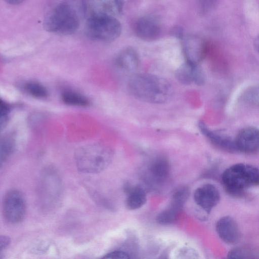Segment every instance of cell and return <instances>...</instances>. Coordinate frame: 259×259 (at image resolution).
<instances>
[{"mask_svg":"<svg viewBox=\"0 0 259 259\" xmlns=\"http://www.w3.org/2000/svg\"><path fill=\"white\" fill-rule=\"evenodd\" d=\"M227 259H259V249L251 246H239L228 252Z\"/></svg>","mask_w":259,"mask_h":259,"instance_id":"d6986e66","label":"cell"},{"mask_svg":"<svg viewBox=\"0 0 259 259\" xmlns=\"http://www.w3.org/2000/svg\"><path fill=\"white\" fill-rule=\"evenodd\" d=\"M37 194L40 203L46 206H53L61 200L63 185L60 174L54 166L49 165L41 171Z\"/></svg>","mask_w":259,"mask_h":259,"instance_id":"277c9868","label":"cell"},{"mask_svg":"<svg viewBox=\"0 0 259 259\" xmlns=\"http://www.w3.org/2000/svg\"><path fill=\"white\" fill-rule=\"evenodd\" d=\"M101 259H130V257L126 252L116 250L107 254Z\"/></svg>","mask_w":259,"mask_h":259,"instance_id":"83f0119b","label":"cell"},{"mask_svg":"<svg viewBox=\"0 0 259 259\" xmlns=\"http://www.w3.org/2000/svg\"><path fill=\"white\" fill-rule=\"evenodd\" d=\"M10 243V238L5 236H1V250L5 249Z\"/></svg>","mask_w":259,"mask_h":259,"instance_id":"4dcf8cb0","label":"cell"},{"mask_svg":"<svg viewBox=\"0 0 259 259\" xmlns=\"http://www.w3.org/2000/svg\"><path fill=\"white\" fill-rule=\"evenodd\" d=\"M183 48L187 62L198 65L204 58L207 52L205 40L196 35H189L183 39Z\"/></svg>","mask_w":259,"mask_h":259,"instance_id":"30bf717a","label":"cell"},{"mask_svg":"<svg viewBox=\"0 0 259 259\" xmlns=\"http://www.w3.org/2000/svg\"><path fill=\"white\" fill-rule=\"evenodd\" d=\"M3 212L5 219L10 224H17L23 220L26 213V203L21 192L11 189L5 194Z\"/></svg>","mask_w":259,"mask_h":259,"instance_id":"52a82bcc","label":"cell"},{"mask_svg":"<svg viewBox=\"0 0 259 259\" xmlns=\"http://www.w3.org/2000/svg\"><path fill=\"white\" fill-rule=\"evenodd\" d=\"M23 89L29 95L36 98L44 99L48 96L47 89L37 81H28L24 84Z\"/></svg>","mask_w":259,"mask_h":259,"instance_id":"603a6c76","label":"cell"},{"mask_svg":"<svg viewBox=\"0 0 259 259\" xmlns=\"http://www.w3.org/2000/svg\"><path fill=\"white\" fill-rule=\"evenodd\" d=\"M158 259H167V258L165 256H161Z\"/></svg>","mask_w":259,"mask_h":259,"instance_id":"836d02e7","label":"cell"},{"mask_svg":"<svg viewBox=\"0 0 259 259\" xmlns=\"http://www.w3.org/2000/svg\"><path fill=\"white\" fill-rule=\"evenodd\" d=\"M189 194V189L185 187L177 189L172 194L169 204L157 215V222L162 225H168L175 222L178 219Z\"/></svg>","mask_w":259,"mask_h":259,"instance_id":"ba28073f","label":"cell"},{"mask_svg":"<svg viewBox=\"0 0 259 259\" xmlns=\"http://www.w3.org/2000/svg\"><path fill=\"white\" fill-rule=\"evenodd\" d=\"M126 194L125 205L130 210H136L142 207L147 201L145 190L139 186H133L126 184L124 186Z\"/></svg>","mask_w":259,"mask_h":259,"instance_id":"2e32d148","label":"cell"},{"mask_svg":"<svg viewBox=\"0 0 259 259\" xmlns=\"http://www.w3.org/2000/svg\"><path fill=\"white\" fill-rule=\"evenodd\" d=\"M128 88L136 98L150 103H164L172 94V87L167 80L151 74L133 75L128 80Z\"/></svg>","mask_w":259,"mask_h":259,"instance_id":"6da1fadb","label":"cell"},{"mask_svg":"<svg viewBox=\"0 0 259 259\" xmlns=\"http://www.w3.org/2000/svg\"><path fill=\"white\" fill-rule=\"evenodd\" d=\"M61 98L62 101L66 104L71 106L87 107L90 102L84 95L70 90H64Z\"/></svg>","mask_w":259,"mask_h":259,"instance_id":"ffe728a7","label":"cell"},{"mask_svg":"<svg viewBox=\"0 0 259 259\" xmlns=\"http://www.w3.org/2000/svg\"><path fill=\"white\" fill-rule=\"evenodd\" d=\"M10 113L9 105L2 100L0 102V124L1 128L3 130L7 125Z\"/></svg>","mask_w":259,"mask_h":259,"instance_id":"484cf974","label":"cell"},{"mask_svg":"<svg viewBox=\"0 0 259 259\" xmlns=\"http://www.w3.org/2000/svg\"><path fill=\"white\" fill-rule=\"evenodd\" d=\"M85 30L90 38L107 42L113 41L119 36L122 27L116 17L96 16L87 19Z\"/></svg>","mask_w":259,"mask_h":259,"instance_id":"8992f818","label":"cell"},{"mask_svg":"<svg viewBox=\"0 0 259 259\" xmlns=\"http://www.w3.org/2000/svg\"><path fill=\"white\" fill-rule=\"evenodd\" d=\"M234 142L237 151L252 154L259 151V129L251 126L242 128Z\"/></svg>","mask_w":259,"mask_h":259,"instance_id":"7c38bea8","label":"cell"},{"mask_svg":"<svg viewBox=\"0 0 259 259\" xmlns=\"http://www.w3.org/2000/svg\"><path fill=\"white\" fill-rule=\"evenodd\" d=\"M175 259H200V257L195 249L189 247H184L177 252Z\"/></svg>","mask_w":259,"mask_h":259,"instance_id":"cb8c5ba5","label":"cell"},{"mask_svg":"<svg viewBox=\"0 0 259 259\" xmlns=\"http://www.w3.org/2000/svg\"><path fill=\"white\" fill-rule=\"evenodd\" d=\"M244 99L250 104L259 106V86L248 89L244 94Z\"/></svg>","mask_w":259,"mask_h":259,"instance_id":"d4e9b609","label":"cell"},{"mask_svg":"<svg viewBox=\"0 0 259 259\" xmlns=\"http://www.w3.org/2000/svg\"><path fill=\"white\" fill-rule=\"evenodd\" d=\"M212 5L211 1H200L199 4V12L202 14L206 13Z\"/></svg>","mask_w":259,"mask_h":259,"instance_id":"f546056e","label":"cell"},{"mask_svg":"<svg viewBox=\"0 0 259 259\" xmlns=\"http://www.w3.org/2000/svg\"><path fill=\"white\" fill-rule=\"evenodd\" d=\"M205 76L202 69L197 65L195 66L193 82L197 85H201L204 84Z\"/></svg>","mask_w":259,"mask_h":259,"instance_id":"4316f807","label":"cell"},{"mask_svg":"<svg viewBox=\"0 0 259 259\" xmlns=\"http://www.w3.org/2000/svg\"><path fill=\"white\" fill-rule=\"evenodd\" d=\"M116 62L120 68L127 71H133L138 68L140 60L137 52L132 48H127L119 53Z\"/></svg>","mask_w":259,"mask_h":259,"instance_id":"ac0fdd59","label":"cell"},{"mask_svg":"<svg viewBox=\"0 0 259 259\" xmlns=\"http://www.w3.org/2000/svg\"><path fill=\"white\" fill-rule=\"evenodd\" d=\"M253 45L255 49L259 53V35L255 38Z\"/></svg>","mask_w":259,"mask_h":259,"instance_id":"1f68e13d","label":"cell"},{"mask_svg":"<svg viewBox=\"0 0 259 259\" xmlns=\"http://www.w3.org/2000/svg\"><path fill=\"white\" fill-rule=\"evenodd\" d=\"M82 7L88 18L105 16L116 17L122 12L123 3L120 1H87L83 2Z\"/></svg>","mask_w":259,"mask_h":259,"instance_id":"9c48e42d","label":"cell"},{"mask_svg":"<svg viewBox=\"0 0 259 259\" xmlns=\"http://www.w3.org/2000/svg\"><path fill=\"white\" fill-rule=\"evenodd\" d=\"M79 25L76 12L66 3L59 4L53 8L45 20V28L49 31L59 34H72Z\"/></svg>","mask_w":259,"mask_h":259,"instance_id":"5b68a950","label":"cell"},{"mask_svg":"<svg viewBox=\"0 0 259 259\" xmlns=\"http://www.w3.org/2000/svg\"><path fill=\"white\" fill-rule=\"evenodd\" d=\"M171 35L173 37L179 39H183L185 37L184 34V29L180 26H175L173 27L170 31Z\"/></svg>","mask_w":259,"mask_h":259,"instance_id":"f1b7e54d","label":"cell"},{"mask_svg":"<svg viewBox=\"0 0 259 259\" xmlns=\"http://www.w3.org/2000/svg\"><path fill=\"white\" fill-rule=\"evenodd\" d=\"M15 139L11 134L3 136L1 141V163L5 162L15 149Z\"/></svg>","mask_w":259,"mask_h":259,"instance_id":"7402d4cb","label":"cell"},{"mask_svg":"<svg viewBox=\"0 0 259 259\" xmlns=\"http://www.w3.org/2000/svg\"><path fill=\"white\" fill-rule=\"evenodd\" d=\"M148 170L152 179L157 183H160L168 176L170 165L165 157L158 156L152 160L149 165Z\"/></svg>","mask_w":259,"mask_h":259,"instance_id":"e0dca14e","label":"cell"},{"mask_svg":"<svg viewBox=\"0 0 259 259\" xmlns=\"http://www.w3.org/2000/svg\"><path fill=\"white\" fill-rule=\"evenodd\" d=\"M7 2L11 4H18L22 3V1L20 0H8Z\"/></svg>","mask_w":259,"mask_h":259,"instance_id":"d6a6232c","label":"cell"},{"mask_svg":"<svg viewBox=\"0 0 259 259\" xmlns=\"http://www.w3.org/2000/svg\"><path fill=\"white\" fill-rule=\"evenodd\" d=\"M194 199L199 207L209 213L219 202L220 194L215 186L205 184L195 190Z\"/></svg>","mask_w":259,"mask_h":259,"instance_id":"8fae6325","label":"cell"},{"mask_svg":"<svg viewBox=\"0 0 259 259\" xmlns=\"http://www.w3.org/2000/svg\"><path fill=\"white\" fill-rule=\"evenodd\" d=\"M199 127L202 134L216 147L230 152L237 151L234 140L233 141L230 137L209 129L201 122L199 123Z\"/></svg>","mask_w":259,"mask_h":259,"instance_id":"9a60e30c","label":"cell"},{"mask_svg":"<svg viewBox=\"0 0 259 259\" xmlns=\"http://www.w3.org/2000/svg\"><path fill=\"white\" fill-rule=\"evenodd\" d=\"M221 180L230 195L242 196L246 189L259 185V169L250 164L237 163L224 171Z\"/></svg>","mask_w":259,"mask_h":259,"instance_id":"7a4b0ae2","label":"cell"},{"mask_svg":"<svg viewBox=\"0 0 259 259\" xmlns=\"http://www.w3.org/2000/svg\"><path fill=\"white\" fill-rule=\"evenodd\" d=\"M195 65L188 62L181 65L175 72L176 77L179 82L185 85L193 82Z\"/></svg>","mask_w":259,"mask_h":259,"instance_id":"44dd1931","label":"cell"},{"mask_svg":"<svg viewBox=\"0 0 259 259\" xmlns=\"http://www.w3.org/2000/svg\"><path fill=\"white\" fill-rule=\"evenodd\" d=\"M216 231L219 237L227 244H235L240 238V231L237 222L231 217L225 216L216 224Z\"/></svg>","mask_w":259,"mask_h":259,"instance_id":"5bb4252c","label":"cell"},{"mask_svg":"<svg viewBox=\"0 0 259 259\" xmlns=\"http://www.w3.org/2000/svg\"><path fill=\"white\" fill-rule=\"evenodd\" d=\"M112 156V152L108 147L93 143L78 148L74 157L79 170L87 174H97L108 167Z\"/></svg>","mask_w":259,"mask_h":259,"instance_id":"3957f363","label":"cell"},{"mask_svg":"<svg viewBox=\"0 0 259 259\" xmlns=\"http://www.w3.org/2000/svg\"><path fill=\"white\" fill-rule=\"evenodd\" d=\"M136 35L141 39L153 41L157 39L161 33V27L159 22L150 16L140 18L135 25Z\"/></svg>","mask_w":259,"mask_h":259,"instance_id":"4fadbf2b","label":"cell"}]
</instances>
